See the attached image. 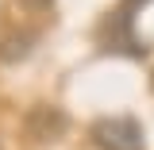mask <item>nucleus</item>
<instances>
[{"label": "nucleus", "instance_id": "obj_5", "mask_svg": "<svg viewBox=\"0 0 154 150\" xmlns=\"http://www.w3.org/2000/svg\"><path fill=\"white\" fill-rule=\"evenodd\" d=\"M19 8H23V12H50L54 0H19Z\"/></svg>", "mask_w": 154, "mask_h": 150}, {"label": "nucleus", "instance_id": "obj_2", "mask_svg": "<svg viewBox=\"0 0 154 150\" xmlns=\"http://www.w3.org/2000/svg\"><path fill=\"white\" fill-rule=\"evenodd\" d=\"M96 150H146L143 142V127L135 123L131 115H104L89 127Z\"/></svg>", "mask_w": 154, "mask_h": 150}, {"label": "nucleus", "instance_id": "obj_6", "mask_svg": "<svg viewBox=\"0 0 154 150\" xmlns=\"http://www.w3.org/2000/svg\"><path fill=\"white\" fill-rule=\"evenodd\" d=\"M150 89H154V73H150Z\"/></svg>", "mask_w": 154, "mask_h": 150}, {"label": "nucleus", "instance_id": "obj_3", "mask_svg": "<svg viewBox=\"0 0 154 150\" xmlns=\"http://www.w3.org/2000/svg\"><path fill=\"white\" fill-rule=\"evenodd\" d=\"M23 127L38 142H54V139H62V135L69 131V115L62 112V108H54V104H35L27 112V119H23Z\"/></svg>", "mask_w": 154, "mask_h": 150}, {"label": "nucleus", "instance_id": "obj_1", "mask_svg": "<svg viewBox=\"0 0 154 150\" xmlns=\"http://www.w3.org/2000/svg\"><path fill=\"white\" fill-rule=\"evenodd\" d=\"M150 0H119V8L108 12L104 19V27H100V35H104V50H112V54H127V58H146V42L135 35V16L146 8Z\"/></svg>", "mask_w": 154, "mask_h": 150}, {"label": "nucleus", "instance_id": "obj_4", "mask_svg": "<svg viewBox=\"0 0 154 150\" xmlns=\"http://www.w3.org/2000/svg\"><path fill=\"white\" fill-rule=\"evenodd\" d=\"M35 42H38V31H8V35H0V62L27 58Z\"/></svg>", "mask_w": 154, "mask_h": 150}]
</instances>
